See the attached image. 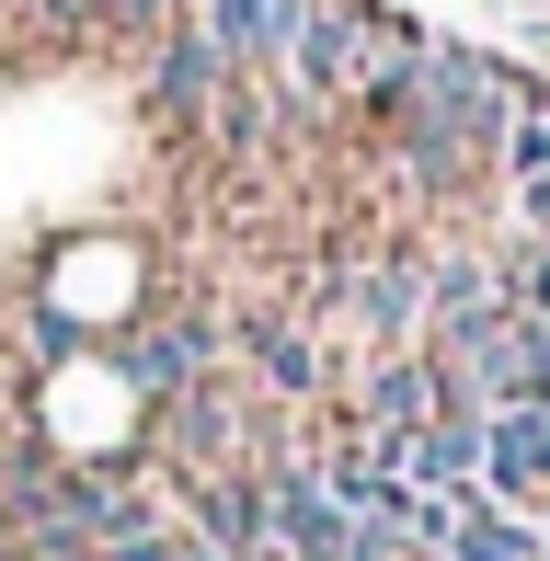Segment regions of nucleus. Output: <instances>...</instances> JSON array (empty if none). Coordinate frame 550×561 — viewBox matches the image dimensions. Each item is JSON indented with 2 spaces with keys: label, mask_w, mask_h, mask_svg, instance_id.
Listing matches in <instances>:
<instances>
[{
  "label": "nucleus",
  "mask_w": 550,
  "mask_h": 561,
  "mask_svg": "<svg viewBox=\"0 0 550 561\" xmlns=\"http://www.w3.org/2000/svg\"><path fill=\"white\" fill-rule=\"evenodd\" d=\"M482 504H505V516H550V413H482Z\"/></svg>",
  "instance_id": "obj_4"
},
{
  "label": "nucleus",
  "mask_w": 550,
  "mask_h": 561,
  "mask_svg": "<svg viewBox=\"0 0 550 561\" xmlns=\"http://www.w3.org/2000/svg\"><path fill=\"white\" fill-rule=\"evenodd\" d=\"M195 516H184V539H207L218 561H275V539H264V481L253 470H195Z\"/></svg>",
  "instance_id": "obj_6"
},
{
  "label": "nucleus",
  "mask_w": 550,
  "mask_h": 561,
  "mask_svg": "<svg viewBox=\"0 0 550 561\" xmlns=\"http://www.w3.org/2000/svg\"><path fill=\"white\" fill-rule=\"evenodd\" d=\"M436 413H447V390H436V367H424V344L367 355V367H356V436H367V447H402V436H424Z\"/></svg>",
  "instance_id": "obj_5"
},
{
  "label": "nucleus",
  "mask_w": 550,
  "mask_h": 561,
  "mask_svg": "<svg viewBox=\"0 0 550 561\" xmlns=\"http://www.w3.org/2000/svg\"><path fill=\"white\" fill-rule=\"evenodd\" d=\"M115 355H127V378H138L149 401H172V390H184V378L218 355V321H195V310H184V321H138Z\"/></svg>",
  "instance_id": "obj_8"
},
{
  "label": "nucleus",
  "mask_w": 550,
  "mask_h": 561,
  "mask_svg": "<svg viewBox=\"0 0 550 561\" xmlns=\"http://www.w3.org/2000/svg\"><path fill=\"white\" fill-rule=\"evenodd\" d=\"M241 355H253V378H264V390H287V401H310L321 378H333V355H321L310 321H241Z\"/></svg>",
  "instance_id": "obj_9"
},
{
  "label": "nucleus",
  "mask_w": 550,
  "mask_h": 561,
  "mask_svg": "<svg viewBox=\"0 0 550 561\" xmlns=\"http://www.w3.org/2000/svg\"><path fill=\"white\" fill-rule=\"evenodd\" d=\"M218 138H230V149H264V126H275V81H241V69H230V92H218Z\"/></svg>",
  "instance_id": "obj_12"
},
{
  "label": "nucleus",
  "mask_w": 550,
  "mask_h": 561,
  "mask_svg": "<svg viewBox=\"0 0 550 561\" xmlns=\"http://www.w3.org/2000/svg\"><path fill=\"white\" fill-rule=\"evenodd\" d=\"M218 92H230V58H218L207 23H172V35H149V126L161 138H195V126L218 115Z\"/></svg>",
  "instance_id": "obj_2"
},
{
  "label": "nucleus",
  "mask_w": 550,
  "mask_h": 561,
  "mask_svg": "<svg viewBox=\"0 0 550 561\" xmlns=\"http://www.w3.org/2000/svg\"><path fill=\"white\" fill-rule=\"evenodd\" d=\"M46 23H58V35H81V23H104V0H35Z\"/></svg>",
  "instance_id": "obj_14"
},
{
  "label": "nucleus",
  "mask_w": 550,
  "mask_h": 561,
  "mask_svg": "<svg viewBox=\"0 0 550 561\" xmlns=\"http://www.w3.org/2000/svg\"><path fill=\"white\" fill-rule=\"evenodd\" d=\"M436 561H539V527H528V516H505V504H482V493H470V504H459V527L436 539Z\"/></svg>",
  "instance_id": "obj_10"
},
{
  "label": "nucleus",
  "mask_w": 550,
  "mask_h": 561,
  "mask_svg": "<svg viewBox=\"0 0 550 561\" xmlns=\"http://www.w3.org/2000/svg\"><path fill=\"white\" fill-rule=\"evenodd\" d=\"M367 58H379V0H298V58L275 92H310V104H356Z\"/></svg>",
  "instance_id": "obj_1"
},
{
  "label": "nucleus",
  "mask_w": 550,
  "mask_h": 561,
  "mask_svg": "<svg viewBox=\"0 0 550 561\" xmlns=\"http://www.w3.org/2000/svg\"><path fill=\"white\" fill-rule=\"evenodd\" d=\"M505 298H516L528 321H550V241H516V252H505Z\"/></svg>",
  "instance_id": "obj_13"
},
{
  "label": "nucleus",
  "mask_w": 550,
  "mask_h": 561,
  "mask_svg": "<svg viewBox=\"0 0 550 561\" xmlns=\"http://www.w3.org/2000/svg\"><path fill=\"white\" fill-rule=\"evenodd\" d=\"M390 470H402L413 493H436V504H470L482 493V413H436L424 436L390 447Z\"/></svg>",
  "instance_id": "obj_7"
},
{
  "label": "nucleus",
  "mask_w": 550,
  "mask_h": 561,
  "mask_svg": "<svg viewBox=\"0 0 550 561\" xmlns=\"http://www.w3.org/2000/svg\"><path fill=\"white\" fill-rule=\"evenodd\" d=\"M528 12H550V0H528Z\"/></svg>",
  "instance_id": "obj_15"
},
{
  "label": "nucleus",
  "mask_w": 550,
  "mask_h": 561,
  "mask_svg": "<svg viewBox=\"0 0 550 561\" xmlns=\"http://www.w3.org/2000/svg\"><path fill=\"white\" fill-rule=\"evenodd\" d=\"M333 321H344L367 355L424 344V264H413V252H379V264H356V275L333 287Z\"/></svg>",
  "instance_id": "obj_3"
},
{
  "label": "nucleus",
  "mask_w": 550,
  "mask_h": 561,
  "mask_svg": "<svg viewBox=\"0 0 550 561\" xmlns=\"http://www.w3.org/2000/svg\"><path fill=\"white\" fill-rule=\"evenodd\" d=\"M505 401H516V413H550V321H528V310H516V355H505ZM505 401H493V413H505Z\"/></svg>",
  "instance_id": "obj_11"
}]
</instances>
